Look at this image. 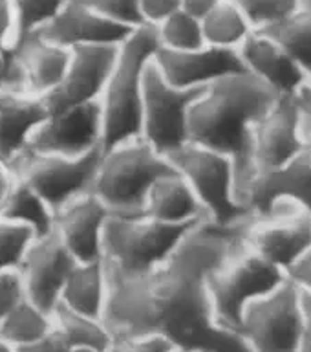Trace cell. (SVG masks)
I'll return each mask as SVG.
<instances>
[{"mask_svg": "<svg viewBox=\"0 0 311 352\" xmlns=\"http://www.w3.org/2000/svg\"><path fill=\"white\" fill-rule=\"evenodd\" d=\"M238 242L240 228L203 220L163 263L137 275L106 277L103 323L112 338L159 336L178 351L251 352L240 334L216 323L209 296V277Z\"/></svg>", "mask_w": 311, "mask_h": 352, "instance_id": "obj_1", "label": "cell"}, {"mask_svg": "<svg viewBox=\"0 0 311 352\" xmlns=\"http://www.w3.org/2000/svg\"><path fill=\"white\" fill-rule=\"evenodd\" d=\"M277 99L279 96L262 81L240 72L203 88L189 112V143L213 148L231 158L240 204L255 175L253 131Z\"/></svg>", "mask_w": 311, "mask_h": 352, "instance_id": "obj_2", "label": "cell"}, {"mask_svg": "<svg viewBox=\"0 0 311 352\" xmlns=\"http://www.w3.org/2000/svg\"><path fill=\"white\" fill-rule=\"evenodd\" d=\"M159 48L156 28L141 24L117 46V57L99 98L103 148L141 138L145 70Z\"/></svg>", "mask_w": 311, "mask_h": 352, "instance_id": "obj_3", "label": "cell"}, {"mask_svg": "<svg viewBox=\"0 0 311 352\" xmlns=\"http://www.w3.org/2000/svg\"><path fill=\"white\" fill-rule=\"evenodd\" d=\"M172 169L169 160L143 138L128 140L101 148L92 192L112 214H141L148 189Z\"/></svg>", "mask_w": 311, "mask_h": 352, "instance_id": "obj_4", "label": "cell"}, {"mask_svg": "<svg viewBox=\"0 0 311 352\" xmlns=\"http://www.w3.org/2000/svg\"><path fill=\"white\" fill-rule=\"evenodd\" d=\"M198 224H165L145 214H110L101 253L106 277L137 275L163 263Z\"/></svg>", "mask_w": 311, "mask_h": 352, "instance_id": "obj_5", "label": "cell"}, {"mask_svg": "<svg viewBox=\"0 0 311 352\" xmlns=\"http://www.w3.org/2000/svg\"><path fill=\"white\" fill-rule=\"evenodd\" d=\"M196 195L209 224L224 230H236L251 217L246 206L236 198L235 165L225 154L196 143L167 156Z\"/></svg>", "mask_w": 311, "mask_h": 352, "instance_id": "obj_6", "label": "cell"}, {"mask_svg": "<svg viewBox=\"0 0 311 352\" xmlns=\"http://www.w3.org/2000/svg\"><path fill=\"white\" fill-rule=\"evenodd\" d=\"M286 279L279 266L251 252L240 241L209 277V296L216 323L238 334L246 308L279 288Z\"/></svg>", "mask_w": 311, "mask_h": 352, "instance_id": "obj_7", "label": "cell"}, {"mask_svg": "<svg viewBox=\"0 0 311 352\" xmlns=\"http://www.w3.org/2000/svg\"><path fill=\"white\" fill-rule=\"evenodd\" d=\"M302 324V292L286 279L246 308L238 334L251 352H297Z\"/></svg>", "mask_w": 311, "mask_h": 352, "instance_id": "obj_8", "label": "cell"}, {"mask_svg": "<svg viewBox=\"0 0 311 352\" xmlns=\"http://www.w3.org/2000/svg\"><path fill=\"white\" fill-rule=\"evenodd\" d=\"M202 90L172 87L159 74L154 60L147 66L143 81L141 138L165 158L189 143V112Z\"/></svg>", "mask_w": 311, "mask_h": 352, "instance_id": "obj_9", "label": "cell"}, {"mask_svg": "<svg viewBox=\"0 0 311 352\" xmlns=\"http://www.w3.org/2000/svg\"><path fill=\"white\" fill-rule=\"evenodd\" d=\"M240 241L284 274L311 248V214L293 202H275L264 214L249 217Z\"/></svg>", "mask_w": 311, "mask_h": 352, "instance_id": "obj_10", "label": "cell"}, {"mask_svg": "<svg viewBox=\"0 0 311 352\" xmlns=\"http://www.w3.org/2000/svg\"><path fill=\"white\" fill-rule=\"evenodd\" d=\"M99 156L101 151L77 158L24 153L11 169L19 180L26 182L57 213L71 200L92 192Z\"/></svg>", "mask_w": 311, "mask_h": 352, "instance_id": "obj_11", "label": "cell"}, {"mask_svg": "<svg viewBox=\"0 0 311 352\" xmlns=\"http://www.w3.org/2000/svg\"><path fill=\"white\" fill-rule=\"evenodd\" d=\"M103 148V120L99 101L49 114L38 126L26 153L77 158Z\"/></svg>", "mask_w": 311, "mask_h": 352, "instance_id": "obj_12", "label": "cell"}, {"mask_svg": "<svg viewBox=\"0 0 311 352\" xmlns=\"http://www.w3.org/2000/svg\"><path fill=\"white\" fill-rule=\"evenodd\" d=\"M77 261L55 233L35 236L19 266L26 299L51 314L59 305L60 292Z\"/></svg>", "mask_w": 311, "mask_h": 352, "instance_id": "obj_13", "label": "cell"}, {"mask_svg": "<svg viewBox=\"0 0 311 352\" xmlns=\"http://www.w3.org/2000/svg\"><path fill=\"white\" fill-rule=\"evenodd\" d=\"M310 145L293 98H279L253 131L255 175L288 164Z\"/></svg>", "mask_w": 311, "mask_h": 352, "instance_id": "obj_14", "label": "cell"}, {"mask_svg": "<svg viewBox=\"0 0 311 352\" xmlns=\"http://www.w3.org/2000/svg\"><path fill=\"white\" fill-rule=\"evenodd\" d=\"M117 57V46H79L71 48L70 63L62 81L48 98L49 114L77 104L99 101Z\"/></svg>", "mask_w": 311, "mask_h": 352, "instance_id": "obj_15", "label": "cell"}, {"mask_svg": "<svg viewBox=\"0 0 311 352\" xmlns=\"http://www.w3.org/2000/svg\"><path fill=\"white\" fill-rule=\"evenodd\" d=\"M70 54L71 50L51 43L38 33L22 37L8 54L13 85L22 92L48 98L62 81Z\"/></svg>", "mask_w": 311, "mask_h": 352, "instance_id": "obj_16", "label": "cell"}, {"mask_svg": "<svg viewBox=\"0 0 311 352\" xmlns=\"http://www.w3.org/2000/svg\"><path fill=\"white\" fill-rule=\"evenodd\" d=\"M152 60L165 81L185 90H202L224 77L246 72L238 50L214 46H202L189 52L158 48Z\"/></svg>", "mask_w": 311, "mask_h": 352, "instance_id": "obj_17", "label": "cell"}, {"mask_svg": "<svg viewBox=\"0 0 311 352\" xmlns=\"http://www.w3.org/2000/svg\"><path fill=\"white\" fill-rule=\"evenodd\" d=\"M280 200L297 204L311 214V145L288 164L257 173L242 195L251 217L264 214Z\"/></svg>", "mask_w": 311, "mask_h": 352, "instance_id": "obj_18", "label": "cell"}, {"mask_svg": "<svg viewBox=\"0 0 311 352\" xmlns=\"http://www.w3.org/2000/svg\"><path fill=\"white\" fill-rule=\"evenodd\" d=\"M134 28L123 26L99 15L97 11L82 4L81 0H66L60 11L41 28V37L59 44L62 48H79V46H119Z\"/></svg>", "mask_w": 311, "mask_h": 352, "instance_id": "obj_19", "label": "cell"}, {"mask_svg": "<svg viewBox=\"0 0 311 352\" xmlns=\"http://www.w3.org/2000/svg\"><path fill=\"white\" fill-rule=\"evenodd\" d=\"M110 214L93 192H87L55 213L54 233L77 263L101 261L104 226Z\"/></svg>", "mask_w": 311, "mask_h": 352, "instance_id": "obj_20", "label": "cell"}, {"mask_svg": "<svg viewBox=\"0 0 311 352\" xmlns=\"http://www.w3.org/2000/svg\"><path fill=\"white\" fill-rule=\"evenodd\" d=\"M49 118L43 98L0 87V160L11 165L27 151L33 134Z\"/></svg>", "mask_w": 311, "mask_h": 352, "instance_id": "obj_21", "label": "cell"}, {"mask_svg": "<svg viewBox=\"0 0 311 352\" xmlns=\"http://www.w3.org/2000/svg\"><path fill=\"white\" fill-rule=\"evenodd\" d=\"M247 74L273 90L279 98H293L306 81V74L280 44L266 33L255 32L238 48Z\"/></svg>", "mask_w": 311, "mask_h": 352, "instance_id": "obj_22", "label": "cell"}, {"mask_svg": "<svg viewBox=\"0 0 311 352\" xmlns=\"http://www.w3.org/2000/svg\"><path fill=\"white\" fill-rule=\"evenodd\" d=\"M141 214L165 224H196L205 220L196 195L176 169L154 182L147 192Z\"/></svg>", "mask_w": 311, "mask_h": 352, "instance_id": "obj_23", "label": "cell"}, {"mask_svg": "<svg viewBox=\"0 0 311 352\" xmlns=\"http://www.w3.org/2000/svg\"><path fill=\"white\" fill-rule=\"evenodd\" d=\"M108 296V279L101 261L77 263L68 275L59 305L73 312L87 314L92 318L103 319Z\"/></svg>", "mask_w": 311, "mask_h": 352, "instance_id": "obj_24", "label": "cell"}, {"mask_svg": "<svg viewBox=\"0 0 311 352\" xmlns=\"http://www.w3.org/2000/svg\"><path fill=\"white\" fill-rule=\"evenodd\" d=\"M0 217L32 230L35 236L54 233L55 211L37 191H33L26 182L19 180V178L15 180L4 206L0 209Z\"/></svg>", "mask_w": 311, "mask_h": 352, "instance_id": "obj_25", "label": "cell"}, {"mask_svg": "<svg viewBox=\"0 0 311 352\" xmlns=\"http://www.w3.org/2000/svg\"><path fill=\"white\" fill-rule=\"evenodd\" d=\"M202 32L205 46L238 50L255 28L233 0H220L202 19Z\"/></svg>", "mask_w": 311, "mask_h": 352, "instance_id": "obj_26", "label": "cell"}, {"mask_svg": "<svg viewBox=\"0 0 311 352\" xmlns=\"http://www.w3.org/2000/svg\"><path fill=\"white\" fill-rule=\"evenodd\" d=\"M51 319H54V329L59 332L68 346H87V349L108 352L114 341L103 319L73 312L62 305L55 307Z\"/></svg>", "mask_w": 311, "mask_h": 352, "instance_id": "obj_27", "label": "cell"}, {"mask_svg": "<svg viewBox=\"0 0 311 352\" xmlns=\"http://www.w3.org/2000/svg\"><path fill=\"white\" fill-rule=\"evenodd\" d=\"M266 33L288 52L291 59L301 66L308 77L311 76V6L302 4L295 13L273 26L257 30Z\"/></svg>", "mask_w": 311, "mask_h": 352, "instance_id": "obj_28", "label": "cell"}, {"mask_svg": "<svg viewBox=\"0 0 311 352\" xmlns=\"http://www.w3.org/2000/svg\"><path fill=\"white\" fill-rule=\"evenodd\" d=\"M54 329L51 314L24 299L11 310L0 323V338L15 349L26 346L33 341L41 340Z\"/></svg>", "mask_w": 311, "mask_h": 352, "instance_id": "obj_29", "label": "cell"}, {"mask_svg": "<svg viewBox=\"0 0 311 352\" xmlns=\"http://www.w3.org/2000/svg\"><path fill=\"white\" fill-rule=\"evenodd\" d=\"M154 28H156L159 48L172 50V52H189V50L205 46L202 21L189 15L183 10H178Z\"/></svg>", "mask_w": 311, "mask_h": 352, "instance_id": "obj_30", "label": "cell"}, {"mask_svg": "<svg viewBox=\"0 0 311 352\" xmlns=\"http://www.w3.org/2000/svg\"><path fill=\"white\" fill-rule=\"evenodd\" d=\"M33 239L32 230L0 217V274L19 270Z\"/></svg>", "mask_w": 311, "mask_h": 352, "instance_id": "obj_31", "label": "cell"}, {"mask_svg": "<svg viewBox=\"0 0 311 352\" xmlns=\"http://www.w3.org/2000/svg\"><path fill=\"white\" fill-rule=\"evenodd\" d=\"M66 4V0H13L16 41L44 28ZM15 41V43H16Z\"/></svg>", "mask_w": 311, "mask_h": 352, "instance_id": "obj_32", "label": "cell"}, {"mask_svg": "<svg viewBox=\"0 0 311 352\" xmlns=\"http://www.w3.org/2000/svg\"><path fill=\"white\" fill-rule=\"evenodd\" d=\"M251 22L255 30L273 26L295 13L302 6V0H233Z\"/></svg>", "mask_w": 311, "mask_h": 352, "instance_id": "obj_33", "label": "cell"}, {"mask_svg": "<svg viewBox=\"0 0 311 352\" xmlns=\"http://www.w3.org/2000/svg\"><path fill=\"white\" fill-rule=\"evenodd\" d=\"M82 4L97 11L99 15L128 28L141 26V15L137 8V0H81Z\"/></svg>", "mask_w": 311, "mask_h": 352, "instance_id": "obj_34", "label": "cell"}, {"mask_svg": "<svg viewBox=\"0 0 311 352\" xmlns=\"http://www.w3.org/2000/svg\"><path fill=\"white\" fill-rule=\"evenodd\" d=\"M174 345L159 336H128L112 341L108 352H174Z\"/></svg>", "mask_w": 311, "mask_h": 352, "instance_id": "obj_35", "label": "cell"}, {"mask_svg": "<svg viewBox=\"0 0 311 352\" xmlns=\"http://www.w3.org/2000/svg\"><path fill=\"white\" fill-rule=\"evenodd\" d=\"M26 299L21 275L16 270L0 274V323L13 308Z\"/></svg>", "mask_w": 311, "mask_h": 352, "instance_id": "obj_36", "label": "cell"}, {"mask_svg": "<svg viewBox=\"0 0 311 352\" xmlns=\"http://www.w3.org/2000/svg\"><path fill=\"white\" fill-rule=\"evenodd\" d=\"M143 24L156 26L167 16L181 10V0H137Z\"/></svg>", "mask_w": 311, "mask_h": 352, "instance_id": "obj_37", "label": "cell"}, {"mask_svg": "<svg viewBox=\"0 0 311 352\" xmlns=\"http://www.w3.org/2000/svg\"><path fill=\"white\" fill-rule=\"evenodd\" d=\"M16 41V19L13 0H0V57L8 55Z\"/></svg>", "mask_w": 311, "mask_h": 352, "instance_id": "obj_38", "label": "cell"}, {"mask_svg": "<svg viewBox=\"0 0 311 352\" xmlns=\"http://www.w3.org/2000/svg\"><path fill=\"white\" fill-rule=\"evenodd\" d=\"M286 277L293 283V285L306 296H311V248L297 261L290 270Z\"/></svg>", "mask_w": 311, "mask_h": 352, "instance_id": "obj_39", "label": "cell"}, {"mask_svg": "<svg viewBox=\"0 0 311 352\" xmlns=\"http://www.w3.org/2000/svg\"><path fill=\"white\" fill-rule=\"evenodd\" d=\"M293 101H295L297 109L301 112L302 126H304L306 138L311 143V76L306 77V81L302 82V87L297 90V94L293 96Z\"/></svg>", "mask_w": 311, "mask_h": 352, "instance_id": "obj_40", "label": "cell"}, {"mask_svg": "<svg viewBox=\"0 0 311 352\" xmlns=\"http://www.w3.org/2000/svg\"><path fill=\"white\" fill-rule=\"evenodd\" d=\"M68 351V345L66 341L59 336V332L55 329H51L46 336H43L41 340L33 341L30 345L21 346L16 349V352H66Z\"/></svg>", "mask_w": 311, "mask_h": 352, "instance_id": "obj_41", "label": "cell"}, {"mask_svg": "<svg viewBox=\"0 0 311 352\" xmlns=\"http://www.w3.org/2000/svg\"><path fill=\"white\" fill-rule=\"evenodd\" d=\"M302 307H304V324H302V334L297 352H311V296L302 294Z\"/></svg>", "mask_w": 311, "mask_h": 352, "instance_id": "obj_42", "label": "cell"}, {"mask_svg": "<svg viewBox=\"0 0 311 352\" xmlns=\"http://www.w3.org/2000/svg\"><path fill=\"white\" fill-rule=\"evenodd\" d=\"M220 0H181V10L202 21Z\"/></svg>", "mask_w": 311, "mask_h": 352, "instance_id": "obj_43", "label": "cell"}, {"mask_svg": "<svg viewBox=\"0 0 311 352\" xmlns=\"http://www.w3.org/2000/svg\"><path fill=\"white\" fill-rule=\"evenodd\" d=\"M15 180H16V176L15 173H13V169L0 160V209H2V206H4L5 198H8V195H10L11 187H13Z\"/></svg>", "mask_w": 311, "mask_h": 352, "instance_id": "obj_44", "label": "cell"}, {"mask_svg": "<svg viewBox=\"0 0 311 352\" xmlns=\"http://www.w3.org/2000/svg\"><path fill=\"white\" fill-rule=\"evenodd\" d=\"M0 87H15L13 85V76L10 72V60L8 55L0 57Z\"/></svg>", "mask_w": 311, "mask_h": 352, "instance_id": "obj_45", "label": "cell"}, {"mask_svg": "<svg viewBox=\"0 0 311 352\" xmlns=\"http://www.w3.org/2000/svg\"><path fill=\"white\" fill-rule=\"evenodd\" d=\"M0 352H16V349L13 345H10L8 341H4L0 338Z\"/></svg>", "mask_w": 311, "mask_h": 352, "instance_id": "obj_46", "label": "cell"}, {"mask_svg": "<svg viewBox=\"0 0 311 352\" xmlns=\"http://www.w3.org/2000/svg\"><path fill=\"white\" fill-rule=\"evenodd\" d=\"M66 352H101V351H95V349H87V346H68V351Z\"/></svg>", "mask_w": 311, "mask_h": 352, "instance_id": "obj_47", "label": "cell"}, {"mask_svg": "<svg viewBox=\"0 0 311 352\" xmlns=\"http://www.w3.org/2000/svg\"><path fill=\"white\" fill-rule=\"evenodd\" d=\"M174 352H203V351H178V349H176Z\"/></svg>", "mask_w": 311, "mask_h": 352, "instance_id": "obj_48", "label": "cell"}, {"mask_svg": "<svg viewBox=\"0 0 311 352\" xmlns=\"http://www.w3.org/2000/svg\"><path fill=\"white\" fill-rule=\"evenodd\" d=\"M302 4H306V6H311V0H302Z\"/></svg>", "mask_w": 311, "mask_h": 352, "instance_id": "obj_49", "label": "cell"}]
</instances>
